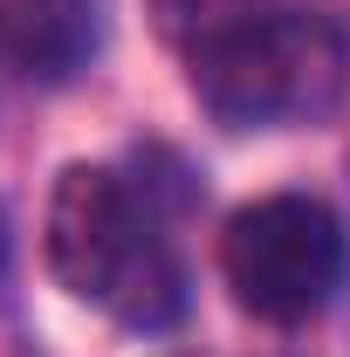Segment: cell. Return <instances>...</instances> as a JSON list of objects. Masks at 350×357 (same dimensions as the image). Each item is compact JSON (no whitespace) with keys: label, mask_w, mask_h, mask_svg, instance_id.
<instances>
[{"label":"cell","mask_w":350,"mask_h":357,"mask_svg":"<svg viewBox=\"0 0 350 357\" xmlns=\"http://www.w3.org/2000/svg\"><path fill=\"white\" fill-rule=\"evenodd\" d=\"M7 48L35 76H76L83 55L96 48V0H14Z\"/></svg>","instance_id":"277c9868"},{"label":"cell","mask_w":350,"mask_h":357,"mask_svg":"<svg viewBox=\"0 0 350 357\" xmlns=\"http://www.w3.org/2000/svg\"><path fill=\"white\" fill-rule=\"evenodd\" d=\"M254 14H268V0H158V21L185 55L227 28H241V21H254Z\"/></svg>","instance_id":"5b68a950"},{"label":"cell","mask_w":350,"mask_h":357,"mask_svg":"<svg viewBox=\"0 0 350 357\" xmlns=\"http://www.w3.org/2000/svg\"><path fill=\"white\" fill-rule=\"evenodd\" d=\"M48 275L131 330H165L185 310V268L172 241L110 165H62L48 192Z\"/></svg>","instance_id":"6da1fadb"},{"label":"cell","mask_w":350,"mask_h":357,"mask_svg":"<svg viewBox=\"0 0 350 357\" xmlns=\"http://www.w3.org/2000/svg\"><path fill=\"white\" fill-rule=\"evenodd\" d=\"M199 110L227 131H296L344 103L350 48L323 14L268 7L185 55Z\"/></svg>","instance_id":"7a4b0ae2"},{"label":"cell","mask_w":350,"mask_h":357,"mask_svg":"<svg viewBox=\"0 0 350 357\" xmlns=\"http://www.w3.org/2000/svg\"><path fill=\"white\" fill-rule=\"evenodd\" d=\"M220 268L234 303L261 323H303L316 316L350 268L344 220L309 199V192H268L254 206H241L220 234Z\"/></svg>","instance_id":"3957f363"},{"label":"cell","mask_w":350,"mask_h":357,"mask_svg":"<svg viewBox=\"0 0 350 357\" xmlns=\"http://www.w3.org/2000/svg\"><path fill=\"white\" fill-rule=\"evenodd\" d=\"M0 268H7V220H0Z\"/></svg>","instance_id":"8992f818"}]
</instances>
